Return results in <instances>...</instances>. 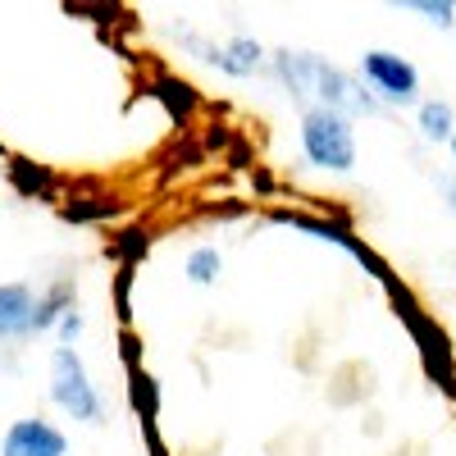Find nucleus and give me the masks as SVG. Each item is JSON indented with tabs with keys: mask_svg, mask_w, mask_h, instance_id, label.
I'll return each mask as SVG.
<instances>
[{
	"mask_svg": "<svg viewBox=\"0 0 456 456\" xmlns=\"http://www.w3.org/2000/svg\"><path fill=\"white\" fill-rule=\"evenodd\" d=\"M0 456H69V438H64V429L42 420V415H28V420H14L5 429Z\"/></svg>",
	"mask_w": 456,
	"mask_h": 456,
	"instance_id": "7",
	"label": "nucleus"
},
{
	"mask_svg": "<svg viewBox=\"0 0 456 456\" xmlns=\"http://www.w3.org/2000/svg\"><path fill=\"white\" fill-rule=\"evenodd\" d=\"M64 10H69V14H96V23H114V14H119L114 5H73V0H69Z\"/></svg>",
	"mask_w": 456,
	"mask_h": 456,
	"instance_id": "23",
	"label": "nucleus"
},
{
	"mask_svg": "<svg viewBox=\"0 0 456 456\" xmlns=\"http://www.w3.org/2000/svg\"><path fill=\"white\" fill-rule=\"evenodd\" d=\"M251 183H256V192H274V178L265 174V169H256V174H251Z\"/></svg>",
	"mask_w": 456,
	"mask_h": 456,
	"instance_id": "24",
	"label": "nucleus"
},
{
	"mask_svg": "<svg viewBox=\"0 0 456 456\" xmlns=\"http://www.w3.org/2000/svg\"><path fill=\"white\" fill-rule=\"evenodd\" d=\"M128 292H133V265H119V279H114V315H119L124 329H128V320H133V301H128Z\"/></svg>",
	"mask_w": 456,
	"mask_h": 456,
	"instance_id": "19",
	"label": "nucleus"
},
{
	"mask_svg": "<svg viewBox=\"0 0 456 456\" xmlns=\"http://www.w3.org/2000/svg\"><path fill=\"white\" fill-rule=\"evenodd\" d=\"M260 64H265V46L256 37H228L219 51V73H228V78H251Z\"/></svg>",
	"mask_w": 456,
	"mask_h": 456,
	"instance_id": "11",
	"label": "nucleus"
},
{
	"mask_svg": "<svg viewBox=\"0 0 456 456\" xmlns=\"http://www.w3.org/2000/svg\"><path fill=\"white\" fill-rule=\"evenodd\" d=\"M311 96H320L324 110L342 114V119H361V114H379V96L365 92V83L356 73L338 69V64H324L315 60V73H311Z\"/></svg>",
	"mask_w": 456,
	"mask_h": 456,
	"instance_id": "6",
	"label": "nucleus"
},
{
	"mask_svg": "<svg viewBox=\"0 0 456 456\" xmlns=\"http://www.w3.org/2000/svg\"><path fill=\"white\" fill-rule=\"evenodd\" d=\"M110 247H114V256H119L124 265H137V260L151 251V233H142V228H124V233L114 238Z\"/></svg>",
	"mask_w": 456,
	"mask_h": 456,
	"instance_id": "17",
	"label": "nucleus"
},
{
	"mask_svg": "<svg viewBox=\"0 0 456 456\" xmlns=\"http://www.w3.org/2000/svg\"><path fill=\"white\" fill-rule=\"evenodd\" d=\"M361 83L388 105H420V69L397 51H365Z\"/></svg>",
	"mask_w": 456,
	"mask_h": 456,
	"instance_id": "5",
	"label": "nucleus"
},
{
	"mask_svg": "<svg viewBox=\"0 0 456 456\" xmlns=\"http://www.w3.org/2000/svg\"><path fill=\"white\" fill-rule=\"evenodd\" d=\"M51 402L64 415H73V420H83V425H101L105 420V402H101V393L92 384L83 356L73 347H55L51 352Z\"/></svg>",
	"mask_w": 456,
	"mask_h": 456,
	"instance_id": "2",
	"label": "nucleus"
},
{
	"mask_svg": "<svg viewBox=\"0 0 456 456\" xmlns=\"http://www.w3.org/2000/svg\"><path fill=\"white\" fill-rule=\"evenodd\" d=\"M10 183H14V192L28 197V201H51L55 197V174L46 165L23 160V156H10Z\"/></svg>",
	"mask_w": 456,
	"mask_h": 456,
	"instance_id": "10",
	"label": "nucleus"
},
{
	"mask_svg": "<svg viewBox=\"0 0 456 456\" xmlns=\"http://www.w3.org/2000/svg\"><path fill=\"white\" fill-rule=\"evenodd\" d=\"M151 96H156L165 110H169V119L183 128L187 119L197 114V105H201V92L192 87V83H183V78H174V73H160L156 83H151Z\"/></svg>",
	"mask_w": 456,
	"mask_h": 456,
	"instance_id": "9",
	"label": "nucleus"
},
{
	"mask_svg": "<svg viewBox=\"0 0 456 456\" xmlns=\"http://www.w3.org/2000/svg\"><path fill=\"white\" fill-rule=\"evenodd\" d=\"M411 10L420 14L425 23H434V28H452L456 23V5H452V0H411Z\"/></svg>",
	"mask_w": 456,
	"mask_h": 456,
	"instance_id": "18",
	"label": "nucleus"
},
{
	"mask_svg": "<svg viewBox=\"0 0 456 456\" xmlns=\"http://www.w3.org/2000/svg\"><path fill=\"white\" fill-rule=\"evenodd\" d=\"M393 297V306H397V315L406 320V329H411V338L420 342V356H425V370H429V379L443 388V393H452V402H456V370H452V347H447V333L415 306V297L406 292V288H393L388 292Z\"/></svg>",
	"mask_w": 456,
	"mask_h": 456,
	"instance_id": "4",
	"label": "nucleus"
},
{
	"mask_svg": "<svg viewBox=\"0 0 456 456\" xmlns=\"http://www.w3.org/2000/svg\"><path fill=\"white\" fill-rule=\"evenodd\" d=\"M60 215H64L69 224L114 219V215H119V197H114V192H96V197H69V206H60Z\"/></svg>",
	"mask_w": 456,
	"mask_h": 456,
	"instance_id": "14",
	"label": "nucleus"
},
{
	"mask_svg": "<svg viewBox=\"0 0 456 456\" xmlns=\"http://www.w3.org/2000/svg\"><path fill=\"white\" fill-rule=\"evenodd\" d=\"M415 128H420L425 142H452L456 137V110H452V101H420V110H415Z\"/></svg>",
	"mask_w": 456,
	"mask_h": 456,
	"instance_id": "12",
	"label": "nucleus"
},
{
	"mask_svg": "<svg viewBox=\"0 0 456 456\" xmlns=\"http://www.w3.org/2000/svg\"><path fill=\"white\" fill-rule=\"evenodd\" d=\"M201 156H206V151H201L197 142H183V137H178V142H174V151H169V156H165V174H178V169H192V165H197Z\"/></svg>",
	"mask_w": 456,
	"mask_h": 456,
	"instance_id": "20",
	"label": "nucleus"
},
{
	"mask_svg": "<svg viewBox=\"0 0 456 456\" xmlns=\"http://www.w3.org/2000/svg\"><path fill=\"white\" fill-rule=\"evenodd\" d=\"M270 224H283V228H297V233H311L315 242H333V247H342L356 265H365V270L384 283L388 292L397 288V279H393V270H388V260H379L356 233H352V224H342V219H320V215H301V210H270Z\"/></svg>",
	"mask_w": 456,
	"mask_h": 456,
	"instance_id": "3",
	"label": "nucleus"
},
{
	"mask_svg": "<svg viewBox=\"0 0 456 456\" xmlns=\"http://www.w3.org/2000/svg\"><path fill=\"white\" fill-rule=\"evenodd\" d=\"M37 324V292L28 283H0V342L32 338Z\"/></svg>",
	"mask_w": 456,
	"mask_h": 456,
	"instance_id": "8",
	"label": "nucleus"
},
{
	"mask_svg": "<svg viewBox=\"0 0 456 456\" xmlns=\"http://www.w3.org/2000/svg\"><path fill=\"white\" fill-rule=\"evenodd\" d=\"M301 156L315 169L329 174H352L356 169V128L352 119L324 110V105H306L301 114Z\"/></svg>",
	"mask_w": 456,
	"mask_h": 456,
	"instance_id": "1",
	"label": "nucleus"
},
{
	"mask_svg": "<svg viewBox=\"0 0 456 456\" xmlns=\"http://www.w3.org/2000/svg\"><path fill=\"white\" fill-rule=\"evenodd\" d=\"M128 393H133V411L142 415V425L156 420V411H160V388H156V379H151L146 370H128Z\"/></svg>",
	"mask_w": 456,
	"mask_h": 456,
	"instance_id": "15",
	"label": "nucleus"
},
{
	"mask_svg": "<svg viewBox=\"0 0 456 456\" xmlns=\"http://www.w3.org/2000/svg\"><path fill=\"white\" fill-rule=\"evenodd\" d=\"M69 311H73V283H69V279H60V283H51L42 297H37V324H32V333L55 329Z\"/></svg>",
	"mask_w": 456,
	"mask_h": 456,
	"instance_id": "13",
	"label": "nucleus"
},
{
	"mask_svg": "<svg viewBox=\"0 0 456 456\" xmlns=\"http://www.w3.org/2000/svg\"><path fill=\"white\" fill-rule=\"evenodd\" d=\"M119 356H124V365H128V370H142V342H137V333H133V329H124V333H119Z\"/></svg>",
	"mask_w": 456,
	"mask_h": 456,
	"instance_id": "22",
	"label": "nucleus"
},
{
	"mask_svg": "<svg viewBox=\"0 0 456 456\" xmlns=\"http://www.w3.org/2000/svg\"><path fill=\"white\" fill-rule=\"evenodd\" d=\"M0 156H5V146H0Z\"/></svg>",
	"mask_w": 456,
	"mask_h": 456,
	"instance_id": "27",
	"label": "nucleus"
},
{
	"mask_svg": "<svg viewBox=\"0 0 456 456\" xmlns=\"http://www.w3.org/2000/svg\"><path fill=\"white\" fill-rule=\"evenodd\" d=\"M447 146H452V160H456V137H452V142H447Z\"/></svg>",
	"mask_w": 456,
	"mask_h": 456,
	"instance_id": "26",
	"label": "nucleus"
},
{
	"mask_svg": "<svg viewBox=\"0 0 456 456\" xmlns=\"http://www.w3.org/2000/svg\"><path fill=\"white\" fill-rule=\"evenodd\" d=\"M83 324H87V320H83L78 311H69V315H64V320L55 324V338H60V347H73V342H78V333H83Z\"/></svg>",
	"mask_w": 456,
	"mask_h": 456,
	"instance_id": "21",
	"label": "nucleus"
},
{
	"mask_svg": "<svg viewBox=\"0 0 456 456\" xmlns=\"http://www.w3.org/2000/svg\"><path fill=\"white\" fill-rule=\"evenodd\" d=\"M219 270H224V256H219V247H197L192 256H187V279H192L197 288H206V283H215L219 279Z\"/></svg>",
	"mask_w": 456,
	"mask_h": 456,
	"instance_id": "16",
	"label": "nucleus"
},
{
	"mask_svg": "<svg viewBox=\"0 0 456 456\" xmlns=\"http://www.w3.org/2000/svg\"><path fill=\"white\" fill-rule=\"evenodd\" d=\"M438 187H443V192H447V210L456 215V178H443Z\"/></svg>",
	"mask_w": 456,
	"mask_h": 456,
	"instance_id": "25",
	"label": "nucleus"
}]
</instances>
